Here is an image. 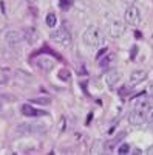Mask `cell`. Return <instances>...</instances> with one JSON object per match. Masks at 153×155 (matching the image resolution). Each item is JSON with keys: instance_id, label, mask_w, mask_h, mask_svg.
<instances>
[{"instance_id": "6da1fadb", "label": "cell", "mask_w": 153, "mask_h": 155, "mask_svg": "<svg viewBox=\"0 0 153 155\" xmlns=\"http://www.w3.org/2000/svg\"><path fill=\"white\" fill-rule=\"evenodd\" d=\"M84 44H87L88 47H93V48H99L105 44V34L102 33V30L99 27H88L85 31H84Z\"/></svg>"}, {"instance_id": "7a4b0ae2", "label": "cell", "mask_w": 153, "mask_h": 155, "mask_svg": "<svg viewBox=\"0 0 153 155\" xmlns=\"http://www.w3.org/2000/svg\"><path fill=\"white\" fill-rule=\"evenodd\" d=\"M51 41H53L54 44L60 45V47H71V42H73V39H71V34L70 31L65 28V27H60L57 30H54L53 33H51Z\"/></svg>"}, {"instance_id": "3957f363", "label": "cell", "mask_w": 153, "mask_h": 155, "mask_svg": "<svg viewBox=\"0 0 153 155\" xmlns=\"http://www.w3.org/2000/svg\"><path fill=\"white\" fill-rule=\"evenodd\" d=\"M124 19H125V23L132 25V27H138V25L141 23V12H139V9L135 5H132V6L127 8Z\"/></svg>"}, {"instance_id": "277c9868", "label": "cell", "mask_w": 153, "mask_h": 155, "mask_svg": "<svg viewBox=\"0 0 153 155\" xmlns=\"http://www.w3.org/2000/svg\"><path fill=\"white\" fill-rule=\"evenodd\" d=\"M147 113H148V112H145V110H142V109L133 107V110L129 113V121H130V124H133V126H142V124L145 123V120H147Z\"/></svg>"}, {"instance_id": "5b68a950", "label": "cell", "mask_w": 153, "mask_h": 155, "mask_svg": "<svg viewBox=\"0 0 153 155\" xmlns=\"http://www.w3.org/2000/svg\"><path fill=\"white\" fill-rule=\"evenodd\" d=\"M125 33V23L121 20H111L108 23V34L114 39H118L121 36H124Z\"/></svg>"}, {"instance_id": "8992f818", "label": "cell", "mask_w": 153, "mask_h": 155, "mask_svg": "<svg viewBox=\"0 0 153 155\" xmlns=\"http://www.w3.org/2000/svg\"><path fill=\"white\" fill-rule=\"evenodd\" d=\"M5 41H6V44L11 45V47H17V45H20L22 41H23V33H20V31H17V30H9V31L5 33Z\"/></svg>"}, {"instance_id": "52a82bcc", "label": "cell", "mask_w": 153, "mask_h": 155, "mask_svg": "<svg viewBox=\"0 0 153 155\" xmlns=\"http://www.w3.org/2000/svg\"><path fill=\"white\" fill-rule=\"evenodd\" d=\"M36 64H37V67H39L40 70H43V71H51L56 67V61L53 58H49V56H45V54L37 58Z\"/></svg>"}, {"instance_id": "ba28073f", "label": "cell", "mask_w": 153, "mask_h": 155, "mask_svg": "<svg viewBox=\"0 0 153 155\" xmlns=\"http://www.w3.org/2000/svg\"><path fill=\"white\" fill-rule=\"evenodd\" d=\"M147 76H148V73H147L145 70H133V71L130 73L129 82H130V85H136V84H139V82L145 81Z\"/></svg>"}, {"instance_id": "9c48e42d", "label": "cell", "mask_w": 153, "mask_h": 155, "mask_svg": "<svg viewBox=\"0 0 153 155\" xmlns=\"http://www.w3.org/2000/svg\"><path fill=\"white\" fill-rule=\"evenodd\" d=\"M104 79H105V84L108 87H114L116 84H119L121 81V73L118 70H108L104 76Z\"/></svg>"}, {"instance_id": "30bf717a", "label": "cell", "mask_w": 153, "mask_h": 155, "mask_svg": "<svg viewBox=\"0 0 153 155\" xmlns=\"http://www.w3.org/2000/svg\"><path fill=\"white\" fill-rule=\"evenodd\" d=\"M23 39H27V42L33 45L39 41V31L36 28H25L23 30Z\"/></svg>"}, {"instance_id": "8fae6325", "label": "cell", "mask_w": 153, "mask_h": 155, "mask_svg": "<svg viewBox=\"0 0 153 155\" xmlns=\"http://www.w3.org/2000/svg\"><path fill=\"white\" fill-rule=\"evenodd\" d=\"M20 112H22V115L30 116V118H33V116H43V115H46L45 112L37 110V109H34V107H33V106H30V104H23V106H22V109H20Z\"/></svg>"}, {"instance_id": "7c38bea8", "label": "cell", "mask_w": 153, "mask_h": 155, "mask_svg": "<svg viewBox=\"0 0 153 155\" xmlns=\"http://www.w3.org/2000/svg\"><path fill=\"white\" fill-rule=\"evenodd\" d=\"M45 22H46V25H48L49 28L56 27V23H57V17H56L54 12H48L46 17H45Z\"/></svg>"}, {"instance_id": "4fadbf2b", "label": "cell", "mask_w": 153, "mask_h": 155, "mask_svg": "<svg viewBox=\"0 0 153 155\" xmlns=\"http://www.w3.org/2000/svg\"><path fill=\"white\" fill-rule=\"evenodd\" d=\"M57 78H59L60 81L68 82V81L71 79V71H70V70H67V68H62V70L57 73Z\"/></svg>"}, {"instance_id": "5bb4252c", "label": "cell", "mask_w": 153, "mask_h": 155, "mask_svg": "<svg viewBox=\"0 0 153 155\" xmlns=\"http://www.w3.org/2000/svg\"><path fill=\"white\" fill-rule=\"evenodd\" d=\"M73 5V2H71V0H59V6L62 8V9H70V6Z\"/></svg>"}, {"instance_id": "9a60e30c", "label": "cell", "mask_w": 153, "mask_h": 155, "mask_svg": "<svg viewBox=\"0 0 153 155\" xmlns=\"http://www.w3.org/2000/svg\"><path fill=\"white\" fill-rule=\"evenodd\" d=\"M31 102H34V104H49V98H36L31 99Z\"/></svg>"}, {"instance_id": "2e32d148", "label": "cell", "mask_w": 153, "mask_h": 155, "mask_svg": "<svg viewBox=\"0 0 153 155\" xmlns=\"http://www.w3.org/2000/svg\"><path fill=\"white\" fill-rule=\"evenodd\" d=\"M129 152H130L129 144H121L119 149H118V153H121V155H125V153H129Z\"/></svg>"}, {"instance_id": "e0dca14e", "label": "cell", "mask_w": 153, "mask_h": 155, "mask_svg": "<svg viewBox=\"0 0 153 155\" xmlns=\"http://www.w3.org/2000/svg\"><path fill=\"white\" fill-rule=\"evenodd\" d=\"M113 58H114L113 54H108V56H105V58H104V61H100V59H99V64H100V67H105L108 62H111V61H113Z\"/></svg>"}, {"instance_id": "ac0fdd59", "label": "cell", "mask_w": 153, "mask_h": 155, "mask_svg": "<svg viewBox=\"0 0 153 155\" xmlns=\"http://www.w3.org/2000/svg\"><path fill=\"white\" fill-rule=\"evenodd\" d=\"M145 123H148V124H153V107L148 110V113H147V120H145Z\"/></svg>"}, {"instance_id": "d6986e66", "label": "cell", "mask_w": 153, "mask_h": 155, "mask_svg": "<svg viewBox=\"0 0 153 155\" xmlns=\"http://www.w3.org/2000/svg\"><path fill=\"white\" fill-rule=\"evenodd\" d=\"M107 51H108V50H107V48H102V50H100V51H97V54H96V59H97V61H99V59H100V58H102V56H104V54H107Z\"/></svg>"}, {"instance_id": "ffe728a7", "label": "cell", "mask_w": 153, "mask_h": 155, "mask_svg": "<svg viewBox=\"0 0 153 155\" xmlns=\"http://www.w3.org/2000/svg\"><path fill=\"white\" fill-rule=\"evenodd\" d=\"M124 2H125L127 5H129V6H132V5H135V3H136V0H124Z\"/></svg>"}, {"instance_id": "44dd1931", "label": "cell", "mask_w": 153, "mask_h": 155, "mask_svg": "<svg viewBox=\"0 0 153 155\" xmlns=\"http://www.w3.org/2000/svg\"><path fill=\"white\" fill-rule=\"evenodd\" d=\"M148 93H150V95H153V81H151V84L148 85Z\"/></svg>"}, {"instance_id": "7402d4cb", "label": "cell", "mask_w": 153, "mask_h": 155, "mask_svg": "<svg viewBox=\"0 0 153 155\" xmlns=\"http://www.w3.org/2000/svg\"><path fill=\"white\" fill-rule=\"evenodd\" d=\"M147 153H148V155H153V146H150V147L147 149Z\"/></svg>"}, {"instance_id": "603a6c76", "label": "cell", "mask_w": 153, "mask_h": 155, "mask_svg": "<svg viewBox=\"0 0 153 155\" xmlns=\"http://www.w3.org/2000/svg\"><path fill=\"white\" fill-rule=\"evenodd\" d=\"M0 107H2V104H0Z\"/></svg>"}]
</instances>
